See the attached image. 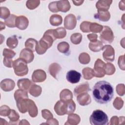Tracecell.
I'll return each instance as SVG.
<instances>
[{
    "label": "cell",
    "instance_id": "6da1fadb",
    "mask_svg": "<svg viewBox=\"0 0 125 125\" xmlns=\"http://www.w3.org/2000/svg\"><path fill=\"white\" fill-rule=\"evenodd\" d=\"M114 95L113 88L110 83L105 81L97 82L93 88V96L95 101L100 104L110 102Z\"/></svg>",
    "mask_w": 125,
    "mask_h": 125
},
{
    "label": "cell",
    "instance_id": "7a4b0ae2",
    "mask_svg": "<svg viewBox=\"0 0 125 125\" xmlns=\"http://www.w3.org/2000/svg\"><path fill=\"white\" fill-rule=\"evenodd\" d=\"M90 123L92 125H107L108 124V118L107 115L102 110L93 111L89 118Z\"/></svg>",
    "mask_w": 125,
    "mask_h": 125
},
{
    "label": "cell",
    "instance_id": "3957f363",
    "mask_svg": "<svg viewBox=\"0 0 125 125\" xmlns=\"http://www.w3.org/2000/svg\"><path fill=\"white\" fill-rule=\"evenodd\" d=\"M13 67L15 74L19 76H23L28 73L27 62L19 58L13 62Z\"/></svg>",
    "mask_w": 125,
    "mask_h": 125
},
{
    "label": "cell",
    "instance_id": "277c9868",
    "mask_svg": "<svg viewBox=\"0 0 125 125\" xmlns=\"http://www.w3.org/2000/svg\"><path fill=\"white\" fill-rule=\"evenodd\" d=\"M100 39L104 43H111L114 40V36L111 29L107 26H104V30L101 33Z\"/></svg>",
    "mask_w": 125,
    "mask_h": 125
},
{
    "label": "cell",
    "instance_id": "5b68a950",
    "mask_svg": "<svg viewBox=\"0 0 125 125\" xmlns=\"http://www.w3.org/2000/svg\"><path fill=\"white\" fill-rule=\"evenodd\" d=\"M105 64L99 59L96 61L94 68L93 69L94 76L97 77H102L104 76V74H105L104 69Z\"/></svg>",
    "mask_w": 125,
    "mask_h": 125
},
{
    "label": "cell",
    "instance_id": "8992f818",
    "mask_svg": "<svg viewBox=\"0 0 125 125\" xmlns=\"http://www.w3.org/2000/svg\"><path fill=\"white\" fill-rule=\"evenodd\" d=\"M81 74L74 70L69 71L66 75V78L68 82L72 83H78L81 79Z\"/></svg>",
    "mask_w": 125,
    "mask_h": 125
},
{
    "label": "cell",
    "instance_id": "52a82bcc",
    "mask_svg": "<svg viewBox=\"0 0 125 125\" xmlns=\"http://www.w3.org/2000/svg\"><path fill=\"white\" fill-rule=\"evenodd\" d=\"M54 110L59 115H63L66 114L67 104L66 101H58L54 106Z\"/></svg>",
    "mask_w": 125,
    "mask_h": 125
},
{
    "label": "cell",
    "instance_id": "ba28073f",
    "mask_svg": "<svg viewBox=\"0 0 125 125\" xmlns=\"http://www.w3.org/2000/svg\"><path fill=\"white\" fill-rule=\"evenodd\" d=\"M76 25V19L73 14H69L65 17L64 21V26L67 29H74Z\"/></svg>",
    "mask_w": 125,
    "mask_h": 125
},
{
    "label": "cell",
    "instance_id": "9c48e42d",
    "mask_svg": "<svg viewBox=\"0 0 125 125\" xmlns=\"http://www.w3.org/2000/svg\"><path fill=\"white\" fill-rule=\"evenodd\" d=\"M20 58L25 61L27 63H30L34 59L33 51L28 48H24L21 50Z\"/></svg>",
    "mask_w": 125,
    "mask_h": 125
},
{
    "label": "cell",
    "instance_id": "30bf717a",
    "mask_svg": "<svg viewBox=\"0 0 125 125\" xmlns=\"http://www.w3.org/2000/svg\"><path fill=\"white\" fill-rule=\"evenodd\" d=\"M28 25V20L24 16L17 17L15 21V26L21 30L25 29Z\"/></svg>",
    "mask_w": 125,
    "mask_h": 125
},
{
    "label": "cell",
    "instance_id": "8fae6325",
    "mask_svg": "<svg viewBox=\"0 0 125 125\" xmlns=\"http://www.w3.org/2000/svg\"><path fill=\"white\" fill-rule=\"evenodd\" d=\"M104 51L103 53V57L105 61H113L112 59L110 57L109 55L112 57L114 58V50L111 45H106L103 46L102 49H104Z\"/></svg>",
    "mask_w": 125,
    "mask_h": 125
},
{
    "label": "cell",
    "instance_id": "7c38bea8",
    "mask_svg": "<svg viewBox=\"0 0 125 125\" xmlns=\"http://www.w3.org/2000/svg\"><path fill=\"white\" fill-rule=\"evenodd\" d=\"M32 78L34 82H42L45 80L46 73L42 70H36L34 71Z\"/></svg>",
    "mask_w": 125,
    "mask_h": 125
},
{
    "label": "cell",
    "instance_id": "4fadbf2b",
    "mask_svg": "<svg viewBox=\"0 0 125 125\" xmlns=\"http://www.w3.org/2000/svg\"><path fill=\"white\" fill-rule=\"evenodd\" d=\"M15 87L14 82L9 79L2 80L0 83L1 88L5 91H9L14 89Z\"/></svg>",
    "mask_w": 125,
    "mask_h": 125
},
{
    "label": "cell",
    "instance_id": "5bb4252c",
    "mask_svg": "<svg viewBox=\"0 0 125 125\" xmlns=\"http://www.w3.org/2000/svg\"><path fill=\"white\" fill-rule=\"evenodd\" d=\"M77 100L79 104L83 106L88 104L91 103L90 97L87 93L80 94L77 97Z\"/></svg>",
    "mask_w": 125,
    "mask_h": 125
},
{
    "label": "cell",
    "instance_id": "9a60e30c",
    "mask_svg": "<svg viewBox=\"0 0 125 125\" xmlns=\"http://www.w3.org/2000/svg\"><path fill=\"white\" fill-rule=\"evenodd\" d=\"M32 83L31 81L27 79H21L19 80L18 81V86L19 88H20L21 90H25L28 89L30 86H31Z\"/></svg>",
    "mask_w": 125,
    "mask_h": 125
},
{
    "label": "cell",
    "instance_id": "2e32d148",
    "mask_svg": "<svg viewBox=\"0 0 125 125\" xmlns=\"http://www.w3.org/2000/svg\"><path fill=\"white\" fill-rule=\"evenodd\" d=\"M28 110L30 116H31L32 117H36L37 115V107L36 106V104H34V102L31 100H29Z\"/></svg>",
    "mask_w": 125,
    "mask_h": 125
},
{
    "label": "cell",
    "instance_id": "e0dca14e",
    "mask_svg": "<svg viewBox=\"0 0 125 125\" xmlns=\"http://www.w3.org/2000/svg\"><path fill=\"white\" fill-rule=\"evenodd\" d=\"M15 99L16 101L28 98L27 92L21 89H18L15 91L14 94Z\"/></svg>",
    "mask_w": 125,
    "mask_h": 125
},
{
    "label": "cell",
    "instance_id": "ac0fdd59",
    "mask_svg": "<svg viewBox=\"0 0 125 125\" xmlns=\"http://www.w3.org/2000/svg\"><path fill=\"white\" fill-rule=\"evenodd\" d=\"M38 42L33 39H28L25 43V46L26 48L30 49L33 52L36 51Z\"/></svg>",
    "mask_w": 125,
    "mask_h": 125
},
{
    "label": "cell",
    "instance_id": "d6986e66",
    "mask_svg": "<svg viewBox=\"0 0 125 125\" xmlns=\"http://www.w3.org/2000/svg\"><path fill=\"white\" fill-rule=\"evenodd\" d=\"M62 18L59 15H53L50 18V22L53 26H58L62 22Z\"/></svg>",
    "mask_w": 125,
    "mask_h": 125
},
{
    "label": "cell",
    "instance_id": "ffe728a7",
    "mask_svg": "<svg viewBox=\"0 0 125 125\" xmlns=\"http://www.w3.org/2000/svg\"><path fill=\"white\" fill-rule=\"evenodd\" d=\"M7 45L10 48L13 49L16 47L18 44V41L17 40V37L14 35L12 37L8 38L6 42Z\"/></svg>",
    "mask_w": 125,
    "mask_h": 125
},
{
    "label": "cell",
    "instance_id": "44dd1931",
    "mask_svg": "<svg viewBox=\"0 0 125 125\" xmlns=\"http://www.w3.org/2000/svg\"><path fill=\"white\" fill-rule=\"evenodd\" d=\"M80 121V118L79 116L76 114H71L68 116L67 123H66L65 125H66V124L77 125L79 123Z\"/></svg>",
    "mask_w": 125,
    "mask_h": 125
},
{
    "label": "cell",
    "instance_id": "7402d4cb",
    "mask_svg": "<svg viewBox=\"0 0 125 125\" xmlns=\"http://www.w3.org/2000/svg\"><path fill=\"white\" fill-rule=\"evenodd\" d=\"M42 92V88L37 85L32 84L31 87L29 90V92L31 95L34 97H38L40 95Z\"/></svg>",
    "mask_w": 125,
    "mask_h": 125
},
{
    "label": "cell",
    "instance_id": "603a6c76",
    "mask_svg": "<svg viewBox=\"0 0 125 125\" xmlns=\"http://www.w3.org/2000/svg\"><path fill=\"white\" fill-rule=\"evenodd\" d=\"M61 66L60 65L58 64L57 63H55V69L53 65V63L50 65L49 68V71L50 74L55 79H56V75L57 74L58 72H59L60 69H61Z\"/></svg>",
    "mask_w": 125,
    "mask_h": 125
},
{
    "label": "cell",
    "instance_id": "cb8c5ba5",
    "mask_svg": "<svg viewBox=\"0 0 125 125\" xmlns=\"http://www.w3.org/2000/svg\"><path fill=\"white\" fill-rule=\"evenodd\" d=\"M57 3L58 4H57V6L58 8L59 11H61L62 7H64L65 12L68 11L70 8V5L68 0H66V1L61 0V1H57Z\"/></svg>",
    "mask_w": 125,
    "mask_h": 125
},
{
    "label": "cell",
    "instance_id": "d4e9b609",
    "mask_svg": "<svg viewBox=\"0 0 125 125\" xmlns=\"http://www.w3.org/2000/svg\"><path fill=\"white\" fill-rule=\"evenodd\" d=\"M89 90V88H88V83H84L83 84L80 85L77 87L74 90V93L75 95H77V94H79L80 93H81L82 91H88Z\"/></svg>",
    "mask_w": 125,
    "mask_h": 125
},
{
    "label": "cell",
    "instance_id": "484cf974",
    "mask_svg": "<svg viewBox=\"0 0 125 125\" xmlns=\"http://www.w3.org/2000/svg\"><path fill=\"white\" fill-rule=\"evenodd\" d=\"M17 17L14 15H11L7 19L5 20V23L9 27H15V21Z\"/></svg>",
    "mask_w": 125,
    "mask_h": 125
},
{
    "label": "cell",
    "instance_id": "4316f807",
    "mask_svg": "<svg viewBox=\"0 0 125 125\" xmlns=\"http://www.w3.org/2000/svg\"><path fill=\"white\" fill-rule=\"evenodd\" d=\"M66 34L65 29L62 27H59L54 30V35L56 38H63L65 37Z\"/></svg>",
    "mask_w": 125,
    "mask_h": 125
},
{
    "label": "cell",
    "instance_id": "83f0119b",
    "mask_svg": "<svg viewBox=\"0 0 125 125\" xmlns=\"http://www.w3.org/2000/svg\"><path fill=\"white\" fill-rule=\"evenodd\" d=\"M67 104V112L66 114L72 113L75 110L76 105L75 103L71 99L66 101Z\"/></svg>",
    "mask_w": 125,
    "mask_h": 125
},
{
    "label": "cell",
    "instance_id": "f1b7e54d",
    "mask_svg": "<svg viewBox=\"0 0 125 125\" xmlns=\"http://www.w3.org/2000/svg\"><path fill=\"white\" fill-rule=\"evenodd\" d=\"M83 73L84 79L90 80L94 76L93 70L91 68H84L83 70Z\"/></svg>",
    "mask_w": 125,
    "mask_h": 125
},
{
    "label": "cell",
    "instance_id": "f546056e",
    "mask_svg": "<svg viewBox=\"0 0 125 125\" xmlns=\"http://www.w3.org/2000/svg\"><path fill=\"white\" fill-rule=\"evenodd\" d=\"M82 36L80 33H74L71 37V41L73 44H79L82 40Z\"/></svg>",
    "mask_w": 125,
    "mask_h": 125
},
{
    "label": "cell",
    "instance_id": "4dcf8cb0",
    "mask_svg": "<svg viewBox=\"0 0 125 125\" xmlns=\"http://www.w3.org/2000/svg\"><path fill=\"white\" fill-rule=\"evenodd\" d=\"M69 48V45L66 42H62L58 45V49L62 53H66Z\"/></svg>",
    "mask_w": 125,
    "mask_h": 125
},
{
    "label": "cell",
    "instance_id": "1f68e13d",
    "mask_svg": "<svg viewBox=\"0 0 125 125\" xmlns=\"http://www.w3.org/2000/svg\"><path fill=\"white\" fill-rule=\"evenodd\" d=\"M73 97L72 92L68 90L67 94H65L63 91H62V92L60 93V99L61 101H66L68 100L72 99Z\"/></svg>",
    "mask_w": 125,
    "mask_h": 125
},
{
    "label": "cell",
    "instance_id": "d6a6232c",
    "mask_svg": "<svg viewBox=\"0 0 125 125\" xmlns=\"http://www.w3.org/2000/svg\"><path fill=\"white\" fill-rule=\"evenodd\" d=\"M8 117L10 119V122H17L19 120L20 117L19 114L14 110L13 109L11 110V111Z\"/></svg>",
    "mask_w": 125,
    "mask_h": 125
},
{
    "label": "cell",
    "instance_id": "836d02e7",
    "mask_svg": "<svg viewBox=\"0 0 125 125\" xmlns=\"http://www.w3.org/2000/svg\"><path fill=\"white\" fill-rule=\"evenodd\" d=\"M103 26L97 24V23H91L90 25V32H93L95 33L100 32L103 29Z\"/></svg>",
    "mask_w": 125,
    "mask_h": 125
},
{
    "label": "cell",
    "instance_id": "e575fe53",
    "mask_svg": "<svg viewBox=\"0 0 125 125\" xmlns=\"http://www.w3.org/2000/svg\"><path fill=\"white\" fill-rule=\"evenodd\" d=\"M91 22L83 21L80 25V29L83 32H89L90 31V25Z\"/></svg>",
    "mask_w": 125,
    "mask_h": 125
},
{
    "label": "cell",
    "instance_id": "d590c367",
    "mask_svg": "<svg viewBox=\"0 0 125 125\" xmlns=\"http://www.w3.org/2000/svg\"><path fill=\"white\" fill-rule=\"evenodd\" d=\"M85 58H90L88 54L86 53H81L79 56V61L82 64H87L90 60L85 59Z\"/></svg>",
    "mask_w": 125,
    "mask_h": 125
},
{
    "label": "cell",
    "instance_id": "8d00e7d4",
    "mask_svg": "<svg viewBox=\"0 0 125 125\" xmlns=\"http://www.w3.org/2000/svg\"><path fill=\"white\" fill-rule=\"evenodd\" d=\"M11 111L9 107L6 105H3L0 107V115L3 116H8Z\"/></svg>",
    "mask_w": 125,
    "mask_h": 125
},
{
    "label": "cell",
    "instance_id": "74e56055",
    "mask_svg": "<svg viewBox=\"0 0 125 125\" xmlns=\"http://www.w3.org/2000/svg\"><path fill=\"white\" fill-rule=\"evenodd\" d=\"M15 54H16V53L12 50H11L6 49V48H5L3 50V56H5V58L11 59L14 57Z\"/></svg>",
    "mask_w": 125,
    "mask_h": 125
},
{
    "label": "cell",
    "instance_id": "f35d334b",
    "mask_svg": "<svg viewBox=\"0 0 125 125\" xmlns=\"http://www.w3.org/2000/svg\"><path fill=\"white\" fill-rule=\"evenodd\" d=\"M3 10H4V12L3 13L2 12H1V14H0V18H2V19H6V18L7 19L10 16V11L9 10L6 8V7H2Z\"/></svg>",
    "mask_w": 125,
    "mask_h": 125
},
{
    "label": "cell",
    "instance_id": "ab89813d",
    "mask_svg": "<svg viewBox=\"0 0 125 125\" xmlns=\"http://www.w3.org/2000/svg\"><path fill=\"white\" fill-rule=\"evenodd\" d=\"M3 64L8 67H12L13 66L12 60L10 58H4L3 59Z\"/></svg>",
    "mask_w": 125,
    "mask_h": 125
},
{
    "label": "cell",
    "instance_id": "60d3db41",
    "mask_svg": "<svg viewBox=\"0 0 125 125\" xmlns=\"http://www.w3.org/2000/svg\"><path fill=\"white\" fill-rule=\"evenodd\" d=\"M57 3V1L52 2L49 3V9L52 12H57L59 11V10L56 8Z\"/></svg>",
    "mask_w": 125,
    "mask_h": 125
},
{
    "label": "cell",
    "instance_id": "b9f144b4",
    "mask_svg": "<svg viewBox=\"0 0 125 125\" xmlns=\"http://www.w3.org/2000/svg\"><path fill=\"white\" fill-rule=\"evenodd\" d=\"M42 116L44 119L48 120L49 118L50 119L53 118V115L51 114V113L49 111H48V114H45V113L43 110L42 111Z\"/></svg>",
    "mask_w": 125,
    "mask_h": 125
},
{
    "label": "cell",
    "instance_id": "7bdbcfd3",
    "mask_svg": "<svg viewBox=\"0 0 125 125\" xmlns=\"http://www.w3.org/2000/svg\"><path fill=\"white\" fill-rule=\"evenodd\" d=\"M87 37L89 39V40L91 41V42H93L94 41V40L96 41V39L97 37V35L96 34H89L87 35Z\"/></svg>",
    "mask_w": 125,
    "mask_h": 125
},
{
    "label": "cell",
    "instance_id": "ee69618b",
    "mask_svg": "<svg viewBox=\"0 0 125 125\" xmlns=\"http://www.w3.org/2000/svg\"><path fill=\"white\" fill-rule=\"evenodd\" d=\"M0 24H2V22L0 21ZM1 25V26H0V30H1L2 29H4V28H5V25H4V23H3V26H2L1 25Z\"/></svg>",
    "mask_w": 125,
    "mask_h": 125
}]
</instances>
